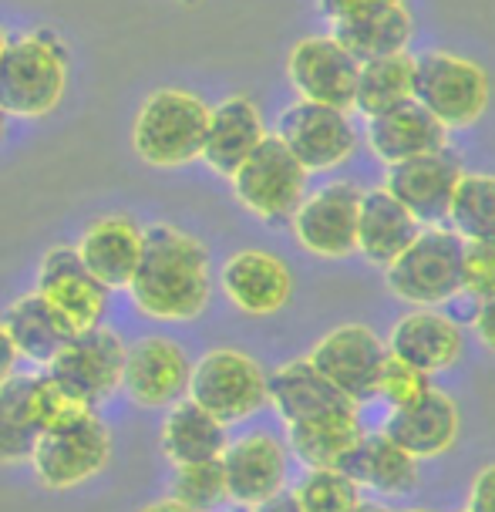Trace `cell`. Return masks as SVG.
Instances as JSON below:
<instances>
[{"label":"cell","instance_id":"cell-2","mask_svg":"<svg viewBox=\"0 0 495 512\" xmlns=\"http://www.w3.org/2000/svg\"><path fill=\"white\" fill-rule=\"evenodd\" d=\"M68 88V48L54 31H31L7 41L0 58V108L17 118H44Z\"/></svg>","mask_w":495,"mask_h":512},{"label":"cell","instance_id":"cell-17","mask_svg":"<svg viewBox=\"0 0 495 512\" xmlns=\"http://www.w3.org/2000/svg\"><path fill=\"white\" fill-rule=\"evenodd\" d=\"M462 172L465 169L458 166L455 155H448V149L428 152V155H418V159H405V162L388 166L384 189H388L421 226H445L448 206H452V196H455V186Z\"/></svg>","mask_w":495,"mask_h":512},{"label":"cell","instance_id":"cell-29","mask_svg":"<svg viewBox=\"0 0 495 512\" xmlns=\"http://www.w3.org/2000/svg\"><path fill=\"white\" fill-rule=\"evenodd\" d=\"M330 34L354 54L357 61L384 58V54L408 51V41L415 34V17L408 4H388L368 14H354L330 24Z\"/></svg>","mask_w":495,"mask_h":512},{"label":"cell","instance_id":"cell-26","mask_svg":"<svg viewBox=\"0 0 495 512\" xmlns=\"http://www.w3.org/2000/svg\"><path fill=\"white\" fill-rule=\"evenodd\" d=\"M364 438V425L357 418V405L324 411L307 422L287 425V448L307 469H344L347 455Z\"/></svg>","mask_w":495,"mask_h":512},{"label":"cell","instance_id":"cell-1","mask_svg":"<svg viewBox=\"0 0 495 512\" xmlns=\"http://www.w3.org/2000/svg\"><path fill=\"white\" fill-rule=\"evenodd\" d=\"M139 314L152 320H196L213 297V267L203 240L169 223H155L142 236V253L128 280Z\"/></svg>","mask_w":495,"mask_h":512},{"label":"cell","instance_id":"cell-18","mask_svg":"<svg viewBox=\"0 0 495 512\" xmlns=\"http://www.w3.org/2000/svg\"><path fill=\"white\" fill-rule=\"evenodd\" d=\"M219 287L240 314L270 317L290 304L293 273L277 253L267 250H240L219 270Z\"/></svg>","mask_w":495,"mask_h":512},{"label":"cell","instance_id":"cell-23","mask_svg":"<svg viewBox=\"0 0 495 512\" xmlns=\"http://www.w3.org/2000/svg\"><path fill=\"white\" fill-rule=\"evenodd\" d=\"M263 135H267V128H263V115L253 98L229 95L216 108H209L203 155L199 159L213 172L229 179L246 155L263 142Z\"/></svg>","mask_w":495,"mask_h":512},{"label":"cell","instance_id":"cell-10","mask_svg":"<svg viewBox=\"0 0 495 512\" xmlns=\"http://www.w3.org/2000/svg\"><path fill=\"white\" fill-rule=\"evenodd\" d=\"M357 206L361 189L354 182H327L300 199L290 216V230L307 253L320 260H344L357 253Z\"/></svg>","mask_w":495,"mask_h":512},{"label":"cell","instance_id":"cell-27","mask_svg":"<svg viewBox=\"0 0 495 512\" xmlns=\"http://www.w3.org/2000/svg\"><path fill=\"white\" fill-rule=\"evenodd\" d=\"M341 472L351 475L361 489L384 492V496H401L418 486V459L384 432H364Z\"/></svg>","mask_w":495,"mask_h":512},{"label":"cell","instance_id":"cell-5","mask_svg":"<svg viewBox=\"0 0 495 512\" xmlns=\"http://www.w3.org/2000/svg\"><path fill=\"white\" fill-rule=\"evenodd\" d=\"M411 98L448 132L482 122L492 98V81L479 61L452 51H425L415 58Z\"/></svg>","mask_w":495,"mask_h":512},{"label":"cell","instance_id":"cell-24","mask_svg":"<svg viewBox=\"0 0 495 512\" xmlns=\"http://www.w3.org/2000/svg\"><path fill=\"white\" fill-rule=\"evenodd\" d=\"M418 230V219L384 186L361 192V206H357V253L368 263L388 267L394 256L415 240Z\"/></svg>","mask_w":495,"mask_h":512},{"label":"cell","instance_id":"cell-28","mask_svg":"<svg viewBox=\"0 0 495 512\" xmlns=\"http://www.w3.org/2000/svg\"><path fill=\"white\" fill-rule=\"evenodd\" d=\"M0 324H4V331L11 334V341L17 347V358L44 364V368H48L54 361V354L75 337V331L64 324L58 317V310H54L38 290L17 297L14 304L7 307V314Z\"/></svg>","mask_w":495,"mask_h":512},{"label":"cell","instance_id":"cell-34","mask_svg":"<svg viewBox=\"0 0 495 512\" xmlns=\"http://www.w3.org/2000/svg\"><path fill=\"white\" fill-rule=\"evenodd\" d=\"M27 408H31V418H34V425H38V432H51V428H61L81 415H88V411H95V405H91L88 398L71 391L68 384L54 378L51 371L31 374Z\"/></svg>","mask_w":495,"mask_h":512},{"label":"cell","instance_id":"cell-41","mask_svg":"<svg viewBox=\"0 0 495 512\" xmlns=\"http://www.w3.org/2000/svg\"><path fill=\"white\" fill-rule=\"evenodd\" d=\"M472 331H475V337L482 341V347H489V351H495V297L475 300V310H472Z\"/></svg>","mask_w":495,"mask_h":512},{"label":"cell","instance_id":"cell-16","mask_svg":"<svg viewBox=\"0 0 495 512\" xmlns=\"http://www.w3.org/2000/svg\"><path fill=\"white\" fill-rule=\"evenodd\" d=\"M189 368V354L172 337L149 334L125 347L122 391L142 408H165L186 398Z\"/></svg>","mask_w":495,"mask_h":512},{"label":"cell","instance_id":"cell-12","mask_svg":"<svg viewBox=\"0 0 495 512\" xmlns=\"http://www.w3.org/2000/svg\"><path fill=\"white\" fill-rule=\"evenodd\" d=\"M361 61L334 34L300 38L287 54V78L304 102L354 112V91Z\"/></svg>","mask_w":495,"mask_h":512},{"label":"cell","instance_id":"cell-4","mask_svg":"<svg viewBox=\"0 0 495 512\" xmlns=\"http://www.w3.org/2000/svg\"><path fill=\"white\" fill-rule=\"evenodd\" d=\"M465 240L448 226H421L418 236L384 267L388 290L411 307H442L462 294Z\"/></svg>","mask_w":495,"mask_h":512},{"label":"cell","instance_id":"cell-15","mask_svg":"<svg viewBox=\"0 0 495 512\" xmlns=\"http://www.w3.org/2000/svg\"><path fill=\"white\" fill-rule=\"evenodd\" d=\"M122 368H125V341L108 327H91L85 334H75L68 344L54 354L48 371L58 381L88 398L91 405L122 388Z\"/></svg>","mask_w":495,"mask_h":512},{"label":"cell","instance_id":"cell-42","mask_svg":"<svg viewBox=\"0 0 495 512\" xmlns=\"http://www.w3.org/2000/svg\"><path fill=\"white\" fill-rule=\"evenodd\" d=\"M14 368H17V347L11 341V334L4 331V324H0V384L11 378Z\"/></svg>","mask_w":495,"mask_h":512},{"label":"cell","instance_id":"cell-40","mask_svg":"<svg viewBox=\"0 0 495 512\" xmlns=\"http://www.w3.org/2000/svg\"><path fill=\"white\" fill-rule=\"evenodd\" d=\"M465 512H495V462L479 469L469 489V506Z\"/></svg>","mask_w":495,"mask_h":512},{"label":"cell","instance_id":"cell-48","mask_svg":"<svg viewBox=\"0 0 495 512\" xmlns=\"http://www.w3.org/2000/svg\"><path fill=\"white\" fill-rule=\"evenodd\" d=\"M179 4H186V7H192V4H199V0H179Z\"/></svg>","mask_w":495,"mask_h":512},{"label":"cell","instance_id":"cell-33","mask_svg":"<svg viewBox=\"0 0 495 512\" xmlns=\"http://www.w3.org/2000/svg\"><path fill=\"white\" fill-rule=\"evenodd\" d=\"M31 374H11L0 384V465L27 462L38 442V425L27 408Z\"/></svg>","mask_w":495,"mask_h":512},{"label":"cell","instance_id":"cell-14","mask_svg":"<svg viewBox=\"0 0 495 512\" xmlns=\"http://www.w3.org/2000/svg\"><path fill=\"white\" fill-rule=\"evenodd\" d=\"M219 465L226 479V502L233 506L253 509L287 489V442L263 428L226 442Z\"/></svg>","mask_w":495,"mask_h":512},{"label":"cell","instance_id":"cell-50","mask_svg":"<svg viewBox=\"0 0 495 512\" xmlns=\"http://www.w3.org/2000/svg\"><path fill=\"white\" fill-rule=\"evenodd\" d=\"M405 512H428V509H405Z\"/></svg>","mask_w":495,"mask_h":512},{"label":"cell","instance_id":"cell-39","mask_svg":"<svg viewBox=\"0 0 495 512\" xmlns=\"http://www.w3.org/2000/svg\"><path fill=\"white\" fill-rule=\"evenodd\" d=\"M388 4H405V0H317L320 14H324L330 24L344 21V17H354V14L378 11V7H388Z\"/></svg>","mask_w":495,"mask_h":512},{"label":"cell","instance_id":"cell-7","mask_svg":"<svg viewBox=\"0 0 495 512\" xmlns=\"http://www.w3.org/2000/svg\"><path fill=\"white\" fill-rule=\"evenodd\" d=\"M186 398L209 411L216 422L236 425L267 405V374L250 354L216 347L189 368Z\"/></svg>","mask_w":495,"mask_h":512},{"label":"cell","instance_id":"cell-20","mask_svg":"<svg viewBox=\"0 0 495 512\" xmlns=\"http://www.w3.org/2000/svg\"><path fill=\"white\" fill-rule=\"evenodd\" d=\"M388 354L435 374L462 358V327L455 317L438 314L432 307H418L398 317L388 334Z\"/></svg>","mask_w":495,"mask_h":512},{"label":"cell","instance_id":"cell-43","mask_svg":"<svg viewBox=\"0 0 495 512\" xmlns=\"http://www.w3.org/2000/svg\"><path fill=\"white\" fill-rule=\"evenodd\" d=\"M253 512H300L297 499H293V492H277V496H270L267 502H260V506H253Z\"/></svg>","mask_w":495,"mask_h":512},{"label":"cell","instance_id":"cell-47","mask_svg":"<svg viewBox=\"0 0 495 512\" xmlns=\"http://www.w3.org/2000/svg\"><path fill=\"white\" fill-rule=\"evenodd\" d=\"M4 118H7V115H4V108H0V139H4V128H7Z\"/></svg>","mask_w":495,"mask_h":512},{"label":"cell","instance_id":"cell-9","mask_svg":"<svg viewBox=\"0 0 495 512\" xmlns=\"http://www.w3.org/2000/svg\"><path fill=\"white\" fill-rule=\"evenodd\" d=\"M277 139L307 172H330L344 166L357 152V128L351 112L330 105H314L297 98L277 118Z\"/></svg>","mask_w":495,"mask_h":512},{"label":"cell","instance_id":"cell-35","mask_svg":"<svg viewBox=\"0 0 495 512\" xmlns=\"http://www.w3.org/2000/svg\"><path fill=\"white\" fill-rule=\"evenodd\" d=\"M300 512H354L361 506V486L341 469H310L293 486Z\"/></svg>","mask_w":495,"mask_h":512},{"label":"cell","instance_id":"cell-37","mask_svg":"<svg viewBox=\"0 0 495 512\" xmlns=\"http://www.w3.org/2000/svg\"><path fill=\"white\" fill-rule=\"evenodd\" d=\"M432 391V374L415 368V364L394 358L388 354L384 358V368H381V378H378V398L388 401L391 408H408L421 401Z\"/></svg>","mask_w":495,"mask_h":512},{"label":"cell","instance_id":"cell-31","mask_svg":"<svg viewBox=\"0 0 495 512\" xmlns=\"http://www.w3.org/2000/svg\"><path fill=\"white\" fill-rule=\"evenodd\" d=\"M411 88H415V54L398 51V54H384V58L361 61L354 112L364 118L381 115L394 105L411 102Z\"/></svg>","mask_w":495,"mask_h":512},{"label":"cell","instance_id":"cell-38","mask_svg":"<svg viewBox=\"0 0 495 512\" xmlns=\"http://www.w3.org/2000/svg\"><path fill=\"white\" fill-rule=\"evenodd\" d=\"M462 297H495V236L465 240L462 246Z\"/></svg>","mask_w":495,"mask_h":512},{"label":"cell","instance_id":"cell-11","mask_svg":"<svg viewBox=\"0 0 495 512\" xmlns=\"http://www.w3.org/2000/svg\"><path fill=\"white\" fill-rule=\"evenodd\" d=\"M388 358V347L371 327L364 324H341L310 347L307 361L334 384L337 391L361 405V401L378 398V378Z\"/></svg>","mask_w":495,"mask_h":512},{"label":"cell","instance_id":"cell-25","mask_svg":"<svg viewBox=\"0 0 495 512\" xmlns=\"http://www.w3.org/2000/svg\"><path fill=\"white\" fill-rule=\"evenodd\" d=\"M267 405H273L283 428H287L324 415V411L354 405V401H347L307 358H297L287 361L267 378Z\"/></svg>","mask_w":495,"mask_h":512},{"label":"cell","instance_id":"cell-49","mask_svg":"<svg viewBox=\"0 0 495 512\" xmlns=\"http://www.w3.org/2000/svg\"><path fill=\"white\" fill-rule=\"evenodd\" d=\"M229 512H253V509H243V506H236V509H229Z\"/></svg>","mask_w":495,"mask_h":512},{"label":"cell","instance_id":"cell-19","mask_svg":"<svg viewBox=\"0 0 495 512\" xmlns=\"http://www.w3.org/2000/svg\"><path fill=\"white\" fill-rule=\"evenodd\" d=\"M448 135L452 132H448L442 122H435L415 98L394 105L381 115H371L368 128H364L368 149L378 155L384 166L418 159V155H428V152H442L448 149Z\"/></svg>","mask_w":495,"mask_h":512},{"label":"cell","instance_id":"cell-22","mask_svg":"<svg viewBox=\"0 0 495 512\" xmlns=\"http://www.w3.org/2000/svg\"><path fill=\"white\" fill-rule=\"evenodd\" d=\"M142 236H145V226H139V219L125 216V213H112V216L95 219V223L81 233L75 250L81 256V263H85L108 290H125L135 273V263H139Z\"/></svg>","mask_w":495,"mask_h":512},{"label":"cell","instance_id":"cell-36","mask_svg":"<svg viewBox=\"0 0 495 512\" xmlns=\"http://www.w3.org/2000/svg\"><path fill=\"white\" fill-rule=\"evenodd\" d=\"M172 499L196 512H213L226 502V479L219 459L176 465V479H172Z\"/></svg>","mask_w":495,"mask_h":512},{"label":"cell","instance_id":"cell-13","mask_svg":"<svg viewBox=\"0 0 495 512\" xmlns=\"http://www.w3.org/2000/svg\"><path fill=\"white\" fill-rule=\"evenodd\" d=\"M34 290L58 310V317L75 334H85L91 327L102 324L108 294H112V290L81 263L75 246H54V250L41 256Z\"/></svg>","mask_w":495,"mask_h":512},{"label":"cell","instance_id":"cell-32","mask_svg":"<svg viewBox=\"0 0 495 512\" xmlns=\"http://www.w3.org/2000/svg\"><path fill=\"white\" fill-rule=\"evenodd\" d=\"M448 230L462 240H485L495 236V176L492 172H462L448 206Z\"/></svg>","mask_w":495,"mask_h":512},{"label":"cell","instance_id":"cell-6","mask_svg":"<svg viewBox=\"0 0 495 512\" xmlns=\"http://www.w3.org/2000/svg\"><path fill=\"white\" fill-rule=\"evenodd\" d=\"M307 176L310 172L277 135H263V142L229 176V186L246 213L263 223H290L293 209L307 196Z\"/></svg>","mask_w":495,"mask_h":512},{"label":"cell","instance_id":"cell-45","mask_svg":"<svg viewBox=\"0 0 495 512\" xmlns=\"http://www.w3.org/2000/svg\"><path fill=\"white\" fill-rule=\"evenodd\" d=\"M354 512H391V509H384V506H378V502H361Z\"/></svg>","mask_w":495,"mask_h":512},{"label":"cell","instance_id":"cell-8","mask_svg":"<svg viewBox=\"0 0 495 512\" xmlns=\"http://www.w3.org/2000/svg\"><path fill=\"white\" fill-rule=\"evenodd\" d=\"M108 459H112V432L95 411H88L75 422L41 432L27 462L44 489L61 492L95 479Z\"/></svg>","mask_w":495,"mask_h":512},{"label":"cell","instance_id":"cell-44","mask_svg":"<svg viewBox=\"0 0 495 512\" xmlns=\"http://www.w3.org/2000/svg\"><path fill=\"white\" fill-rule=\"evenodd\" d=\"M142 512H196V509H189V506H182V502L176 499H159V502H152V506H145Z\"/></svg>","mask_w":495,"mask_h":512},{"label":"cell","instance_id":"cell-30","mask_svg":"<svg viewBox=\"0 0 495 512\" xmlns=\"http://www.w3.org/2000/svg\"><path fill=\"white\" fill-rule=\"evenodd\" d=\"M159 442H162V455L172 465H189V462L219 459L229 438H226L223 422H216V418L199 408L196 401L179 398L169 405Z\"/></svg>","mask_w":495,"mask_h":512},{"label":"cell","instance_id":"cell-21","mask_svg":"<svg viewBox=\"0 0 495 512\" xmlns=\"http://www.w3.org/2000/svg\"><path fill=\"white\" fill-rule=\"evenodd\" d=\"M458 428H462L458 405L445 395V391L432 388L425 398L415 401V405L391 408V415H388V422H384L381 432L421 462V459L445 455L448 448L455 445Z\"/></svg>","mask_w":495,"mask_h":512},{"label":"cell","instance_id":"cell-46","mask_svg":"<svg viewBox=\"0 0 495 512\" xmlns=\"http://www.w3.org/2000/svg\"><path fill=\"white\" fill-rule=\"evenodd\" d=\"M4 48H7V34H4V27H0V58H4Z\"/></svg>","mask_w":495,"mask_h":512},{"label":"cell","instance_id":"cell-3","mask_svg":"<svg viewBox=\"0 0 495 512\" xmlns=\"http://www.w3.org/2000/svg\"><path fill=\"white\" fill-rule=\"evenodd\" d=\"M209 105L186 88L152 91L135 112L132 149L155 169L189 166L203 155Z\"/></svg>","mask_w":495,"mask_h":512}]
</instances>
